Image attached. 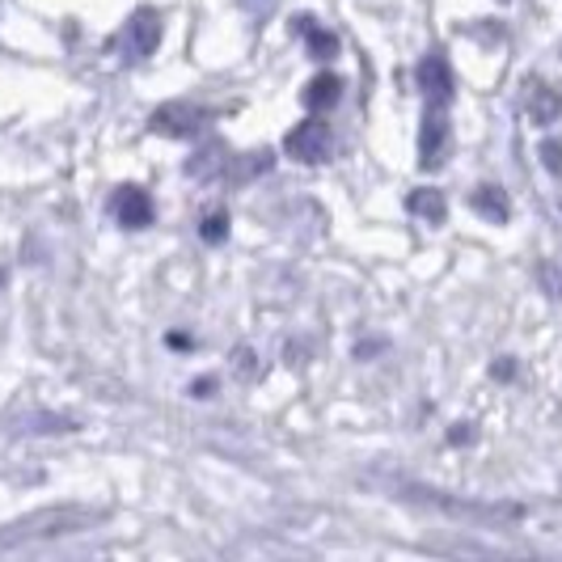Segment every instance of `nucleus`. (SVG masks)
<instances>
[{
    "label": "nucleus",
    "mask_w": 562,
    "mask_h": 562,
    "mask_svg": "<svg viewBox=\"0 0 562 562\" xmlns=\"http://www.w3.org/2000/svg\"><path fill=\"white\" fill-rule=\"evenodd\" d=\"M0 283H4V271H0Z\"/></svg>",
    "instance_id": "18"
},
{
    "label": "nucleus",
    "mask_w": 562,
    "mask_h": 562,
    "mask_svg": "<svg viewBox=\"0 0 562 562\" xmlns=\"http://www.w3.org/2000/svg\"><path fill=\"white\" fill-rule=\"evenodd\" d=\"M123 47H127V56L132 59H144L157 52V43H161V18L153 13V9H140L127 26H123V38H119Z\"/></svg>",
    "instance_id": "5"
},
{
    "label": "nucleus",
    "mask_w": 562,
    "mask_h": 562,
    "mask_svg": "<svg viewBox=\"0 0 562 562\" xmlns=\"http://www.w3.org/2000/svg\"><path fill=\"white\" fill-rule=\"evenodd\" d=\"M98 520H102V512H93V507H43V512H34L26 520L9 525V529L0 533V550H4V546H18V541H34V537L81 533V529L98 525Z\"/></svg>",
    "instance_id": "1"
},
{
    "label": "nucleus",
    "mask_w": 562,
    "mask_h": 562,
    "mask_svg": "<svg viewBox=\"0 0 562 562\" xmlns=\"http://www.w3.org/2000/svg\"><path fill=\"white\" fill-rule=\"evenodd\" d=\"M529 114H533L537 123H554L562 114V98L550 89V85L533 81L529 85Z\"/></svg>",
    "instance_id": "11"
},
{
    "label": "nucleus",
    "mask_w": 562,
    "mask_h": 562,
    "mask_svg": "<svg viewBox=\"0 0 562 562\" xmlns=\"http://www.w3.org/2000/svg\"><path fill=\"white\" fill-rule=\"evenodd\" d=\"M207 114L199 111L195 102H166L161 111L153 114V132L157 136H169V140H182V136H195L203 127Z\"/></svg>",
    "instance_id": "4"
},
{
    "label": "nucleus",
    "mask_w": 562,
    "mask_h": 562,
    "mask_svg": "<svg viewBox=\"0 0 562 562\" xmlns=\"http://www.w3.org/2000/svg\"><path fill=\"white\" fill-rule=\"evenodd\" d=\"M262 169H271V153H246L237 166L228 161V178H241V182H246V178L262 173Z\"/></svg>",
    "instance_id": "14"
},
{
    "label": "nucleus",
    "mask_w": 562,
    "mask_h": 562,
    "mask_svg": "<svg viewBox=\"0 0 562 562\" xmlns=\"http://www.w3.org/2000/svg\"><path fill=\"white\" fill-rule=\"evenodd\" d=\"M470 207H474L479 216H486V221H495V225L507 221V195L499 187H479V191L470 195Z\"/></svg>",
    "instance_id": "12"
},
{
    "label": "nucleus",
    "mask_w": 562,
    "mask_h": 562,
    "mask_svg": "<svg viewBox=\"0 0 562 562\" xmlns=\"http://www.w3.org/2000/svg\"><path fill=\"white\" fill-rule=\"evenodd\" d=\"M114 216L123 228H148L157 221V207H153V195L144 187H123L114 195Z\"/></svg>",
    "instance_id": "6"
},
{
    "label": "nucleus",
    "mask_w": 562,
    "mask_h": 562,
    "mask_svg": "<svg viewBox=\"0 0 562 562\" xmlns=\"http://www.w3.org/2000/svg\"><path fill=\"white\" fill-rule=\"evenodd\" d=\"M541 161H546V169L562 173V140H546V144H541Z\"/></svg>",
    "instance_id": "16"
},
{
    "label": "nucleus",
    "mask_w": 562,
    "mask_h": 562,
    "mask_svg": "<svg viewBox=\"0 0 562 562\" xmlns=\"http://www.w3.org/2000/svg\"><path fill=\"white\" fill-rule=\"evenodd\" d=\"M199 233H203V241H212V246H216V241H225L228 216H225V212H212V216L203 221V228H199Z\"/></svg>",
    "instance_id": "15"
},
{
    "label": "nucleus",
    "mask_w": 562,
    "mask_h": 562,
    "mask_svg": "<svg viewBox=\"0 0 562 562\" xmlns=\"http://www.w3.org/2000/svg\"><path fill=\"white\" fill-rule=\"evenodd\" d=\"M292 30L310 43V56L313 59H330V56H338V38H335V30H326V26H317L313 18H296L292 22Z\"/></svg>",
    "instance_id": "9"
},
{
    "label": "nucleus",
    "mask_w": 562,
    "mask_h": 562,
    "mask_svg": "<svg viewBox=\"0 0 562 562\" xmlns=\"http://www.w3.org/2000/svg\"><path fill=\"white\" fill-rule=\"evenodd\" d=\"M415 77H419V89L431 98V102L445 106V102L452 98V68H449V59H445V52H431V56L419 64Z\"/></svg>",
    "instance_id": "7"
},
{
    "label": "nucleus",
    "mask_w": 562,
    "mask_h": 562,
    "mask_svg": "<svg viewBox=\"0 0 562 562\" xmlns=\"http://www.w3.org/2000/svg\"><path fill=\"white\" fill-rule=\"evenodd\" d=\"M338 98H342V81H338L335 72H317V77L301 89V102H305V111H310V114L335 111Z\"/></svg>",
    "instance_id": "8"
},
{
    "label": "nucleus",
    "mask_w": 562,
    "mask_h": 562,
    "mask_svg": "<svg viewBox=\"0 0 562 562\" xmlns=\"http://www.w3.org/2000/svg\"><path fill=\"white\" fill-rule=\"evenodd\" d=\"M283 148H288V157H296V161H305V166L326 161V157H330V123H322V114H310L301 127L288 132Z\"/></svg>",
    "instance_id": "2"
},
{
    "label": "nucleus",
    "mask_w": 562,
    "mask_h": 562,
    "mask_svg": "<svg viewBox=\"0 0 562 562\" xmlns=\"http://www.w3.org/2000/svg\"><path fill=\"white\" fill-rule=\"evenodd\" d=\"M212 390H216V381H212V376H207V381H195V385H191V394H195V397H212Z\"/></svg>",
    "instance_id": "17"
},
{
    "label": "nucleus",
    "mask_w": 562,
    "mask_h": 562,
    "mask_svg": "<svg viewBox=\"0 0 562 562\" xmlns=\"http://www.w3.org/2000/svg\"><path fill=\"white\" fill-rule=\"evenodd\" d=\"M228 157H225V144H207V148H203V153H195V161H191V166H187V173H191V178H212V173H216V169L225 166Z\"/></svg>",
    "instance_id": "13"
},
{
    "label": "nucleus",
    "mask_w": 562,
    "mask_h": 562,
    "mask_svg": "<svg viewBox=\"0 0 562 562\" xmlns=\"http://www.w3.org/2000/svg\"><path fill=\"white\" fill-rule=\"evenodd\" d=\"M406 207H411L415 216H423L427 225H445V216H449V203H445V195H440V191H427V187L406 199Z\"/></svg>",
    "instance_id": "10"
},
{
    "label": "nucleus",
    "mask_w": 562,
    "mask_h": 562,
    "mask_svg": "<svg viewBox=\"0 0 562 562\" xmlns=\"http://www.w3.org/2000/svg\"><path fill=\"white\" fill-rule=\"evenodd\" d=\"M449 153V119H445V106L431 102L427 114H423V132H419V166L436 169Z\"/></svg>",
    "instance_id": "3"
}]
</instances>
